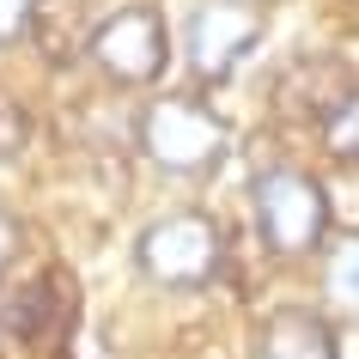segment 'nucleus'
Returning <instances> with one entry per match:
<instances>
[{
    "label": "nucleus",
    "instance_id": "nucleus-1",
    "mask_svg": "<svg viewBox=\"0 0 359 359\" xmlns=\"http://www.w3.org/2000/svg\"><path fill=\"white\" fill-rule=\"evenodd\" d=\"M134 262L152 286L165 292H201V286L219 274L226 262V231L213 213H195V208H177L165 219H152L134 244Z\"/></svg>",
    "mask_w": 359,
    "mask_h": 359
},
{
    "label": "nucleus",
    "instance_id": "nucleus-2",
    "mask_svg": "<svg viewBox=\"0 0 359 359\" xmlns=\"http://www.w3.org/2000/svg\"><path fill=\"white\" fill-rule=\"evenodd\" d=\"M250 208H256V231L262 244L286 262L299 256H317L323 238H329V195L311 170H292V165H274L250 183Z\"/></svg>",
    "mask_w": 359,
    "mask_h": 359
},
{
    "label": "nucleus",
    "instance_id": "nucleus-3",
    "mask_svg": "<svg viewBox=\"0 0 359 359\" xmlns=\"http://www.w3.org/2000/svg\"><path fill=\"white\" fill-rule=\"evenodd\" d=\"M226 122L195 97H152L134 122V147L170 177H201L226 158Z\"/></svg>",
    "mask_w": 359,
    "mask_h": 359
},
{
    "label": "nucleus",
    "instance_id": "nucleus-4",
    "mask_svg": "<svg viewBox=\"0 0 359 359\" xmlns=\"http://www.w3.org/2000/svg\"><path fill=\"white\" fill-rule=\"evenodd\" d=\"M256 43H262V6H250V0H208L183 25V61L201 86L231 79Z\"/></svg>",
    "mask_w": 359,
    "mask_h": 359
},
{
    "label": "nucleus",
    "instance_id": "nucleus-5",
    "mask_svg": "<svg viewBox=\"0 0 359 359\" xmlns=\"http://www.w3.org/2000/svg\"><path fill=\"white\" fill-rule=\"evenodd\" d=\"M92 61L110 86H152L170 61V31L152 6H122L92 31Z\"/></svg>",
    "mask_w": 359,
    "mask_h": 359
},
{
    "label": "nucleus",
    "instance_id": "nucleus-6",
    "mask_svg": "<svg viewBox=\"0 0 359 359\" xmlns=\"http://www.w3.org/2000/svg\"><path fill=\"white\" fill-rule=\"evenodd\" d=\"M353 86H359V79L347 74V61H335V55H299L280 79H274V110H280L286 122H317V128H323V122L347 104Z\"/></svg>",
    "mask_w": 359,
    "mask_h": 359
},
{
    "label": "nucleus",
    "instance_id": "nucleus-7",
    "mask_svg": "<svg viewBox=\"0 0 359 359\" xmlns=\"http://www.w3.org/2000/svg\"><path fill=\"white\" fill-rule=\"evenodd\" d=\"M335 323L311 304H280L256 323V359H335Z\"/></svg>",
    "mask_w": 359,
    "mask_h": 359
},
{
    "label": "nucleus",
    "instance_id": "nucleus-8",
    "mask_svg": "<svg viewBox=\"0 0 359 359\" xmlns=\"http://www.w3.org/2000/svg\"><path fill=\"white\" fill-rule=\"evenodd\" d=\"M92 31L97 25H86V6H79V0H43L37 25H31V43L43 49V61L67 67V61L92 55Z\"/></svg>",
    "mask_w": 359,
    "mask_h": 359
},
{
    "label": "nucleus",
    "instance_id": "nucleus-9",
    "mask_svg": "<svg viewBox=\"0 0 359 359\" xmlns=\"http://www.w3.org/2000/svg\"><path fill=\"white\" fill-rule=\"evenodd\" d=\"M55 323V280L37 286H0V347H31V341L49 335Z\"/></svg>",
    "mask_w": 359,
    "mask_h": 359
},
{
    "label": "nucleus",
    "instance_id": "nucleus-10",
    "mask_svg": "<svg viewBox=\"0 0 359 359\" xmlns=\"http://www.w3.org/2000/svg\"><path fill=\"white\" fill-rule=\"evenodd\" d=\"M323 147H329V158H341V165L359 158V86L347 92V104L323 122Z\"/></svg>",
    "mask_w": 359,
    "mask_h": 359
},
{
    "label": "nucleus",
    "instance_id": "nucleus-11",
    "mask_svg": "<svg viewBox=\"0 0 359 359\" xmlns=\"http://www.w3.org/2000/svg\"><path fill=\"white\" fill-rule=\"evenodd\" d=\"M329 299L347 304V311H359V238H347V244H335V256H329Z\"/></svg>",
    "mask_w": 359,
    "mask_h": 359
},
{
    "label": "nucleus",
    "instance_id": "nucleus-12",
    "mask_svg": "<svg viewBox=\"0 0 359 359\" xmlns=\"http://www.w3.org/2000/svg\"><path fill=\"white\" fill-rule=\"evenodd\" d=\"M25 147H31V110L13 92H0V165L25 158Z\"/></svg>",
    "mask_w": 359,
    "mask_h": 359
},
{
    "label": "nucleus",
    "instance_id": "nucleus-13",
    "mask_svg": "<svg viewBox=\"0 0 359 359\" xmlns=\"http://www.w3.org/2000/svg\"><path fill=\"white\" fill-rule=\"evenodd\" d=\"M37 6H43V0H0V49H6V43H19V37H31Z\"/></svg>",
    "mask_w": 359,
    "mask_h": 359
},
{
    "label": "nucleus",
    "instance_id": "nucleus-14",
    "mask_svg": "<svg viewBox=\"0 0 359 359\" xmlns=\"http://www.w3.org/2000/svg\"><path fill=\"white\" fill-rule=\"evenodd\" d=\"M13 256H19V219H13V213L0 208V268L13 262Z\"/></svg>",
    "mask_w": 359,
    "mask_h": 359
}]
</instances>
